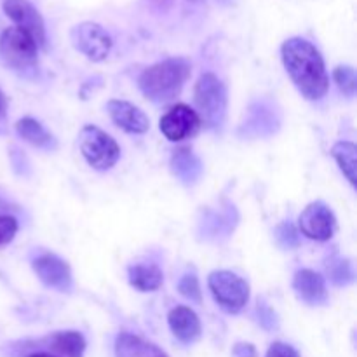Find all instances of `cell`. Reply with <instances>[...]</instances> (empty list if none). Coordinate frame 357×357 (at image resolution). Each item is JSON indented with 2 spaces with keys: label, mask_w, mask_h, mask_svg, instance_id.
I'll return each mask as SVG.
<instances>
[{
  "label": "cell",
  "mask_w": 357,
  "mask_h": 357,
  "mask_svg": "<svg viewBox=\"0 0 357 357\" xmlns=\"http://www.w3.org/2000/svg\"><path fill=\"white\" fill-rule=\"evenodd\" d=\"M194 101L201 126L215 129L223 124L227 115V89L215 73L199 77L194 89Z\"/></svg>",
  "instance_id": "3"
},
{
  "label": "cell",
  "mask_w": 357,
  "mask_h": 357,
  "mask_svg": "<svg viewBox=\"0 0 357 357\" xmlns=\"http://www.w3.org/2000/svg\"><path fill=\"white\" fill-rule=\"evenodd\" d=\"M167 321L174 337L183 344H192L201 337V321L188 307H174Z\"/></svg>",
  "instance_id": "14"
},
{
  "label": "cell",
  "mask_w": 357,
  "mask_h": 357,
  "mask_svg": "<svg viewBox=\"0 0 357 357\" xmlns=\"http://www.w3.org/2000/svg\"><path fill=\"white\" fill-rule=\"evenodd\" d=\"M107 110L108 114H110L114 124L119 126L121 129H124L126 132H131V135H143V132L149 131V117H146L145 112L139 110L136 105L124 100H110L107 105Z\"/></svg>",
  "instance_id": "12"
},
{
  "label": "cell",
  "mask_w": 357,
  "mask_h": 357,
  "mask_svg": "<svg viewBox=\"0 0 357 357\" xmlns=\"http://www.w3.org/2000/svg\"><path fill=\"white\" fill-rule=\"evenodd\" d=\"M201 129V121L194 108L176 105L160 119V131L169 142H181L195 136Z\"/></svg>",
  "instance_id": "9"
},
{
  "label": "cell",
  "mask_w": 357,
  "mask_h": 357,
  "mask_svg": "<svg viewBox=\"0 0 357 357\" xmlns=\"http://www.w3.org/2000/svg\"><path fill=\"white\" fill-rule=\"evenodd\" d=\"M190 77V63L183 58H169L155 63L139 75L142 93L153 103H167L174 100Z\"/></svg>",
  "instance_id": "2"
},
{
  "label": "cell",
  "mask_w": 357,
  "mask_h": 357,
  "mask_svg": "<svg viewBox=\"0 0 357 357\" xmlns=\"http://www.w3.org/2000/svg\"><path fill=\"white\" fill-rule=\"evenodd\" d=\"M70 38H72L73 47L91 61H101L107 58L112 49L110 35L100 24L91 23V21L73 26L70 31Z\"/></svg>",
  "instance_id": "7"
},
{
  "label": "cell",
  "mask_w": 357,
  "mask_h": 357,
  "mask_svg": "<svg viewBox=\"0 0 357 357\" xmlns=\"http://www.w3.org/2000/svg\"><path fill=\"white\" fill-rule=\"evenodd\" d=\"M49 345L63 357H82L86 351V340L79 331H59L49 338Z\"/></svg>",
  "instance_id": "18"
},
{
  "label": "cell",
  "mask_w": 357,
  "mask_h": 357,
  "mask_svg": "<svg viewBox=\"0 0 357 357\" xmlns=\"http://www.w3.org/2000/svg\"><path fill=\"white\" fill-rule=\"evenodd\" d=\"M232 357H257V349L251 344H237L232 349Z\"/></svg>",
  "instance_id": "27"
},
{
  "label": "cell",
  "mask_w": 357,
  "mask_h": 357,
  "mask_svg": "<svg viewBox=\"0 0 357 357\" xmlns=\"http://www.w3.org/2000/svg\"><path fill=\"white\" fill-rule=\"evenodd\" d=\"M115 356L117 357H167L157 345L143 340L131 333H121L115 342Z\"/></svg>",
  "instance_id": "15"
},
{
  "label": "cell",
  "mask_w": 357,
  "mask_h": 357,
  "mask_svg": "<svg viewBox=\"0 0 357 357\" xmlns=\"http://www.w3.org/2000/svg\"><path fill=\"white\" fill-rule=\"evenodd\" d=\"M171 169L185 185H190L201 178L202 164L190 150L181 149L171 159Z\"/></svg>",
  "instance_id": "17"
},
{
  "label": "cell",
  "mask_w": 357,
  "mask_h": 357,
  "mask_svg": "<svg viewBox=\"0 0 357 357\" xmlns=\"http://www.w3.org/2000/svg\"><path fill=\"white\" fill-rule=\"evenodd\" d=\"M16 131L24 142L31 143L33 146H38V149H56V139L44 126L38 121L31 117H24L21 121H17Z\"/></svg>",
  "instance_id": "16"
},
{
  "label": "cell",
  "mask_w": 357,
  "mask_h": 357,
  "mask_svg": "<svg viewBox=\"0 0 357 357\" xmlns=\"http://www.w3.org/2000/svg\"><path fill=\"white\" fill-rule=\"evenodd\" d=\"M164 281L162 271L155 265H135L129 268V282L139 291H155Z\"/></svg>",
  "instance_id": "19"
},
{
  "label": "cell",
  "mask_w": 357,
  "mask_h": 357,
  "mask_svg": "<svg viewBox=\"0 0 357 357\" xmlns=\"http://www.w3.org/2000/svg\"><path fill=\"white\" fill-rule=\"evenodd\" d=\"M300 232L314 241H330L337 230V218L324 202H312L302 211L298 218Z\"/></svg>",
  "instance_id": "8"
},
{
  "label": "cell",
  "mask_w": 357,
  "mask_h": 357,
  "mask_svg": "<svg viewBox=\"0 0 357 357\" xmlns=\"http://www.w3.org/2000/svg\"><path fill=\"white\" fill-rule=\"evenodd\" d=\"M293 289H295L296 296L307 305H323L328 300L326 281H324L323 275L310 271V268L296 272L295 278H293Z\"/></svg>",
  "instance_id": "13"
},
{
  "label": "cell",
  "mask_w": 357,
  "mask_h": 357,
  "mask_svg": "<svg viewBox=\"0 0 357 357\" xmlns=\"http://www.w3.org/2000/svg\"><path fill=\"white\" fill-rule=\"evenodd\" d=\"M178 289L190 302H201V286H199V281L195 275H185L180 281V284H178Z\"/></svg>",
  "instance_id": "24"
},
{
  "label": "cell",
  "mask_w": 357,
  "mask_h": 357,
  "mask_svg": "<svg viewBox=\"0 0 357 357\" xmlns=\"http://www.w3.org/2000/svg\"><path fill=\"white\" fill-rule=\"evenodd\" d=\"M37 47L33 38L24 30L10 26L0 35V56L13 70H30L37 63Z\"/></svg>",
  "instance_id": "6"
},
{
  "label": "cell",
  "mask_w": 357,
  "mask_h": 357,
  "mask_svg": "<svg viewBox=\"0 0 357 357\" xmlns=\"http://www.w3.org/2000/svg\"><path fill=\"white\" fill-rule=\"evenodd\" d=\"M328 274H330V279L337 286H345L349 282H352L354 279V272H352L351 264L347 260H331V264L328 265Z\"/></svg>",
  "instance_id": "22"
},
{
  "label": "cell",
  "mask_w": 357,
  "mask_h": 357,
  "mask_svg": "<svg viewBox=\"0 0 357 357\" xmlns=\"http://www.w3.org/2000/svg\"><path fill=\"white\" fill-rule=\"evenodd\" d=\"M333 79L342 93L347 94V96H354L357 87V75L352 66H337L333 72Z\"/></svg>",
  "instance_id": "21"
},
{
  "label": "cell",
  "mask_w": 357,
  "mask_h": 357,
  "mask_svg": "<svg viewBox=\"0 0 357 357\" xmlns=\"http://www.w3.org/2000/svg\"><path fill=\"white\" fill-rule=\"evenodd\" d=\"M33 271L42 282L58 291L72 289V271L68 264L56 255H42L33 261Z\"/></svg>",
  "instance_id": "11"
},
{
  "label": "cell",
  "mask_w": 357,
  "mask_h": 357,
  "mask_svg": "<svg viewBox=\"0 0 357 357\" xmlns=\"http://www.w3.org/2000/svg\"><path fill=\"white\" fill-rule=\"evenodd\" d=\"M6 112H7V100H6V94L0 91V119L6 117Z\"/></svg>",
  "instance_id": "28"
},
{
  "label": "cell",
  "mask_w": 357,
  "mask_h": 357,
  "mask_svg": "<svg viewBox=\"0 0 357 357\" xmlns=\"http://www.w3.org/2000/svg\"><path fill=\"white\" fill-rule=\"evenodd\" d=\"M331 155L335 157V160L340 166L342 173L347 176V180L352 185H356V169H357V149L354 143L351 142H338L335 143L333 149H331Z\"/></svg>",
  "instance_id": "20"
},
{
  "label": "cell",
  "mask_w": 357,
  "mask_h": 357,
  "mask_svg": "<svg viewBox=\"0 0 357 357\" xmlns=\"http://www.w3.org/2000/svg\"><path fill=\"white\" fill-rule=\"evenodd\" d=\"M192 2H199V0H192Z\"/></svg>",
  "instance_id": "30"
},
{
  "label": "cell",
  "mask_w": 357,
  "mask_h": 357,
  "mask_svg": "<svg viewBox=\"0 0 357 357\" xmlns=\"http://www.w3.org/2000/svg\"><path fill=\"white\" fill-rule=\"evenodd\" d=\"M275 239L284 250H291V248L298 246V234H296L295 227L291 223H281L275 229Z\"/></svg>",
  "instance_id": "23"
},
{
  "label": "cell",
  "mask_w": 357,
  "mask_h": 357,
  "mask_svg": "<svg viewBox=\"0 0 357 357\" xmlns=\"http://www.w3.org/2000/svg\"><path fill=\"white\" fill-rule=\"evenodd\" d=\"M3 10L16 23L17 28L26 31L37 45H44L45 28L40 13L28 0H6Z\"/></svg>",
  "instance_id": "10"
},
{
  "label": "cell",
  "mask_w": 357,
  "mask_h": 357,
  "mask_svg": "<svg viewBox=\"0 0 357 357\" xmlns=\"http://www.w3.org/2000/svg\"><path fill=\"white\" fill-rule=\"evenodd\" d=\"M17 232V222L13 216L0 215V246H6Z\"/></svg>",
  "instance_id": "25"
},
{
  "label": "cell",
  "mask_w": 357,
  "mask_h": 357,
  "mask_svg": "<svg viewBox=\"0 0 357 357\" xmlns=\"http://www.w3.org/2000/svg\"><path fill=\"white\" fill-rule=\"evenodd\" d=\"M79 146L84 159L98 171H107L114 167L121 157L117 142L96 126H84L80 129Z\"/></svg>",
  "instance_id": "4"
},
{
  "label": "cell",
  "mask_w": 357,
  "mask_h": 357,
  "mask_svg": "<svg viewBox=\"0 0 357 357\" xmlns=\"http://www.w3.org/2000/svg\"><path fill=\"white\" fill-rule=\"evenodd\" d=\"M282 63L286 72L303 98L310 101H317L328 93L330 79H328L326 66L321 52L316 45L300 37L288 38L281 49Z\"/></svg>",
  "instance_id": "1"
},
{
  "label": "cell",
  "mask_w": 357,
  "mask_h": 357,
  "mask_svg": "<svg viewBox=\"0 0 357 357\" xmlns=\"http://www.w3.org/2000/svg\"><path fill=\"white\" fill-rule=\"evenodd\" d=\"M267 357H300L298 352L288 344H282V342H275L268 349Z\"/></svg>",
  "instance_id": "26"
},
{
  "label": "cell",
  "mask_w": 357,
  "mask_h": 357,
  "mask_svg": "<svg viewBox=\"0 0 357 357\" xmlns=\"http://www.w3.org/2000/svg\"><path fill=\"white\" fill-rule=\"evenodd\" d=\"M208 286L220 309L227 314H239L250 302V284L234 272H213L208 279Z\"/></svg>",
  "instance_id": "5"
},
{
  "label": "cell",
  "mask_w": 357,
  "mask_h": 357,
  "mask_svg": "<svg viewBox=\"0 0 357 357\" xmlns=\"http://www.w3.org/2000/svg\"><path fill=\"white\" fill-rule=\"evenodd\" d=\"M28 357H54V356L45 354V352H38V354H31V356H28Z\"/></svg>",
  "instance_id": "29"
}]
</instances>
